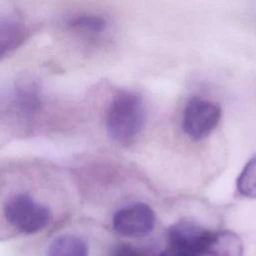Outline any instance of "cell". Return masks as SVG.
Returning <instances> with one entry per match:
<instances>
[{
    "mask_svg": "<svg viewBox=\"0 0 256 256\" xmlns=\"http://www.w3.org/2000/svg\"><path fill=\"white\" fill-rule=\"evenodd\" d=\"M15 105L18 111L26 117L37 114L42 107L41 87L37 79L23 76L15 84Z\"/></svg>",
    "mask_w": 256,
    "mask_h": 256,
    "instance_id": "7",
    "label": "cell"
},
{
    "mask_svg": "<svg viewBox=\"0 0 256 256\" xmlns=\"http://www.w3.org/2000/svg\"><path fill=\"white\" fill-rule=\"evenodd\" d=\"M253 17H254V19L256 21V6L253 8Z\"/></svg>",
    "mask_w": 256,
    "mask_h": 256,
    "instance_id": "12",
    "label": "cell"
},
{
    "mask_svg": "<svg viewBox=\"0 0 256 256\" xmlns=\"http://www.w3.org/2000/svg\"><path fill=\"white\" fill-rule=\"evenodd\" d=\"M109 256H148L144 251L141 249L132 246L127 243H120L115 245L110 253Z\"/></svg>",
    "mask_w": 256,
    "mask_h": 256,
    "instance_id": "11",
    "label": "cell"
},
{
    "mask_svg": "<svg viewBox=\"0 0 256 256\" xmlns=\"http://www.w3.org/2000/svg\"><path fill=\"white\" fill-rule=\"evenodd\" d=\"M145 106L139 94L120 90L112 98L106 117V130L111 139L125 143L142 130L145 123Z\"/></svg>",
    "mask_w": 256,
    "mask_h": 256,
    "instance_id": "1",
    "label": "cell"
},
{
    "mask_svg": "<svg viewBox=\"0 0 256 256\" xmlns=\"http://www.w3.org/2000/svg\"><path fill=\"white\" fill-rule=\"evenodd\" d=\"M156 222L153 209L146 203L135 202L118 209L112 218L114 231L123 237H143L152 232Z\"/></svg>",
    "mask_w": 256,
    "mask_h": 256,
    "instance_id": "5",
    "label": "cell"
},
{
    "mask_svg": "<svg viewBox=\"0 0 256 256\" xmlns=\"http://www.w3.org/2000/svg\"><path fill=\"white\" fill-rule=\"evenodd\" d=\"M3 216L11 227L23 234L40 232L53 219L48 206L23 192L12 194L5 200Z\"/></svg>",
    "mask_w": 256,
    "mask_h": 256,
    "instance_id": "2",
    "label": "cell"
},
{
    "mask_svg": "<svg viewBox=\"0 0 256 256\" xmlns=\"http://www.w3.org/2000/svg\"><path fill=\"white\" fill-rule=\"evenodd\" d=\"M30 30L16 16L0 15V60L12 54L29 37Z\"/></svg>",
    "mask_w": 256,
    "mask_h": 256,
    "instance_id": "6",
    "label": "cell"
},
{
    "mask_svg": "<svg viewBox=\"0 0 256 256\" xmlns=\"http://www.w3.org/2000/svg\"><path fill=\"white\" fill-rule=\"evenodd\" d=\"M236 187L242 196L256 199V155L244 166L237 178Z\"/></svg>",
    "mask_w": 256,
    "mask_h": 256,
    "instance_id": "10",
    "label": "cell"
},
{
    "mask_svg": "<svg viewBox=\"0 0 256 256\" xmlns=\"http://www.w3.org/2000/svg\"><path fill=\"white\" fill-rule=\"evenodd\" d=\"M67 28L85 38L97 39L102 37L109 29L105 17L95 13H81L74 15L67 21Z\"/></svg>",
    "mask_w": 256,
    "mask_h": 256,
    "instance_id": "8",
    "label": "cell"
},
{
    "mask_svg": "<svg viewBox=\"0 0 256 256\" xmlns=\"http://www.w3.org/2000/svg\"><path fill=\"white\" fill-rule=\"evenodd\" d=\"M47 256H89V247L82 237L63 234L50 242Z\"/></svg>",
    "mask_w": 256,
    "mask_h": 256,
    "instance_id": "9",
    "label": "cell"
},
{
    "mask_svg": "<svg viewBox=\"0 0 256 256\" xmlns=\"http://www.w3.org/2000/svg\"><path fill=\"white\" fill-rule=\"evenodd\" d=\"M220 118L221 108L217 103L201 97H193L188 100L183 110V130L190 138L201 140L214 131Z\"/></svg>",
    "mask_w": 256,
    "mask_h": 256,
    "instance_id": "3",
    "label": "cell"
},
{
    "mask_svg": "<svg viewBox=\"0 0 256 256\" xmlns=\"http://www.w3.org/2000/svg\"><path fill=\"white\" fill-rule=\"evenodd\" d=\"M243 242L232 231H211L185 249L169 253L163 251L160 256H242Z\"/></svg>",
    "mask_w": 256,
    "mask_h": 256,
    "instance_id": "4",
    "label": "cell"
}]
</instances>
